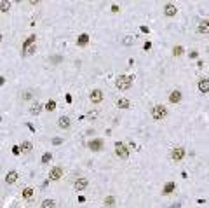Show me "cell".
<instances>
[{
    "mask_svg": "<svg viewBox=\"0 0 209 208\" xmlns=\"http://www.w3.org/2000/svg\"><path fill=\"white\" fill-rule=\"evenodd\" d=\"M124 44L125 46H131V44H134V39H132L131 35H127V37H124Z\"/></svg>",
    "mask_w": 209,
    "mask_h": 208,
    "instance_id": "obj_28",
    "label": "cell"
},
{
    "mask_svg": "<svg viewBox=\"0 0 209 208\" xmlns=\"http://www.w3.org/2000/svg\"><path fill=\"white\" fill-rule=\"evenodd\" d=\"M174 187H176L174 184H169V185L166 187V191H164V194H169V191H171V189H174Z\"/></svg>",
    "mask_w": 209,
    "mask_h": 208,
    "instance_id": "obj_29",
    "label": "cell"
},
{
    "mask_svg": "<svg viewBox=\"0 0 209 208\" xmlns=\"http://www.w3.org/2000/svg\"><path fill=\"white\" fill-rule=\"evenodd\" d=\"M117 107H118V109L127 110V109H131V107H132V103H131V100H129V98H118V100H117Z\"/></svg>",
    "mask_w": 209,
    "mask_h": 208,
    "instance_id": "obj_12",
    "label": "cell"
},
{
    "mask_svg": "<svg viewBox=\"0 0 209 208\" xmlns=\"http://www.w3.org/2000/svg\"><path fill=\"white\" fill-rule=\"evenodd\" d=\"M171 158H173L174 161H181L183 158H185V149H183V147H176V149H173Z\"/></svg>",
    "mask_w": 209,
    "mask_h": 208,
    "instance_id": "obj_9",
    "label": "cell"
},
{
    "mask_svg": "<svg viewBox=\"0 0 209 208\" xmlns=\"http://www.w3.org/2000/svg\"><path fill=\"white\" fill-rule=\"evenodd\" d=\"M23 51H25V54H32V53H35V46H28V47H23Z\"/></svg>",
    "mask_w": 209,
    "mask_h": 208,
    "instance_id": "obj_26",
    "label": "cell"
},
{
    "mask_svg": "<svg viewBox=\"0 0 209 208\" xmlns=\"http://www.w3.org/2000/svg\"><path fill=\"white\" fill-rule=\"evenodd\" d=\"M33 98H35V91L33 89H26V91L21 93V100H23V102H30V100H33Z\"/></svg>",
    "mask_w": 209,
    "mask_h": 208,
    "instance_id": "obj_14",
    "label": "cell"
},
{
    "mask_svg": "<svg viewBox=\"0 0 209 208\" xmlns=\"http://www.w3.org/2000/svg\"><path fill=\"white\" fill-rule=\"evenodd\" d=\"M176 12H178L176 5H173V4H166V5H164V14H166L167 18H173V16H176Z\"/></svg>",
    "mask_w": 209,
    "mask_h": 208,
    "instance_id": "obj_11",
    "label": "cell"
},
{
    "mask_svg": "<svg viewBox=\"0 0 209 208\" xmlns=\"http://www.w3.org/2000/svg\"><path fill=\"white\" fill-rule=\"evenodd\" d=\"M103 203H104V206L106 208H113L115 206V198H113V196H106Z\"/></svg>",
    "mask_w": 209,
    "mask_h": 208,
    "instance_id": "obj_18",
    "label": "cell"
},
{
    "mask_svg": "<svg viewBox=\"0 0 209 208\" xmlns=\"http://www.w3.org/2000/svg\"><path fill=\"white\" fill-rule=\"evenodd\" d=\"M4 81H5V79H4V77H0V86H2V84H4Z\"/></svg>",
    "mask_w": 209,
    "mask_h": 208,
    "instance_id": "obj_34",
    "label": "cell"
},
{
    "mask_svg": "<svg viewBox=\"0 0 209 208\" xmlns=\"http://www.w3.org/2000/svg\"><path fill=\"white\" fill-rule=\"evenodd\" d=\"M49 179L52 182H58L59 179H63V168L61 166H52L49 172Z\"/></svg>",
    "mask_w": 209,
    "mask_h": 208,
    "instance_id": "obj_5",
    "label": "cell"
},
{
    "mask_svg": "<svg viewBox=\"0 0 209 208\" xmlns=\"http://www.w3.org/2000/svg\"><path fill=\"white\" fill-rule=\"evenodd\" d=\"M118 11H120V9H118L117 5H111V12H118Z\"/></svg>",
    "mask_w": 209,
    "mask_h": 208,
    "instance_id": "obj_32",
    "label": "cell"
},
{
    "mask_svg": "<svg viewBox=\"0 0 209 208\" xmlns=\"http://www.w3.org/2000/svg\"><path fill=\"white\" fill-rule=\"evenodd\" d=\"M143 47H145V49H150V47H152V44H150V42H145V46H143Z\"/></svg>",
    "mask_w": 209,
    "mask_h": 208,
    "instance_id": "obj_33",
    "label": "cell"
},
{
    "mask_svg": "<svg viewBox=\"0 0 209 208\" xmlns=\"http://www.w3.org/2000/svg\"><path fill=\"white\" fill-rule=\"evenodd\" d=\"M19 149H21V151H23L25 154H30L32 151H33V144H32L30 140H25V142L21 144V147H19Z\"/></svg>",
    "mask_w": 209,
    "mask_h": 208,
    "instance_id": "obj_16",
    "label": "cell"
},
{
    "mask_svg": "<svg viewBox=\"0 0 209 208\" xmlns=\"http://www.w3.org/2000/svg\"><path fill=\"white\" fill-rule=\"evenodd\" d=\"M33 192H35V191L32 187H26L25 191H23V198H25V199H30V198L33 196Z\"/></svg>",
    "mask_w": 209,
    "mask_h": 208,
    "instance_id": "obj_22",
    "label": "cell"
},
{
    "mask_svg": "<svg viewBox=\"0 0 209 208\" xmlns=\"http://www.w3.org/2000/svg\"><path fill=\"white\" fill-rule=\"evenodd\" d=\"M115 154H117V158H120V159H127V158H129V149H127L122 142H117V144H115Z\"/></svg>",
    "mask_w": 209,
    "mask_h": 208,
    "instance_id": "obj_3",
    "label": "cell"
},
{
    "mask_svg": "<svg viewBox=\"0 0 209 208\" xmlns=\"http://www.w3.org/2000/svg\"><path fill=\"white\" fill-rule=\"evenodd\" d=\"M173 54L174 56H181V54H183V47H181V46H176V47H173Z\"/></svg>",
    "mask_w": 209,
    "mask_h": 208,
    "instance_id": "obj_25",
    "label": "cell"
},
{
    "mask_svg": "<svg viewBox=\"0 0 209 208\" xmlns=\"http://www.w3.org/2000/svg\"><path fill=\"white\" fill-rule=\"evenodd\" d=\"M152 117L155 119V121H162V119L167 117V109L164 107V105H155L152 109Z\"/></svg>",
    "mask_w": 209,
    "mask_h": 208,
    "instance_id": "obj_2",
    "label": "cell"
},
{
    "mask_svg": "<svg viewBox=\"0 0 209 208\" xmlns=\"http://www.w3.org/2000/svg\"><path fill=\"white\" fill-rule=\"evenodd\" d=\"M87 42H89V35H80V37H78V46H85V44H87Z\"/></svg>",
    "mask_w": 209,
    "mask_h": 208,
    "instance_id": "obj_24",
    "label": "cell"
},
{
    "mask_svg": "<svg viewBox=\"0 0 209 208\" xmlns=\"http://www.w3.org/2000/svg\"><path fill=\"white\" fill-rule=\"evenodd\" d=\"M89 100L92 102V103H101L104 100V93L101 89H92L89 93Z\"/></svg>",
    "mask_w": 209,
    "mask_h": 208,
    "instance_id": "obj_4",
    "label": "cell"
},
{
    "mask_svg": "<svg viewBox=\"0 0 209 208\" xmlns=\"http://www.w3.org/2000/svg\"><path fill=\"white\" fill-rule=\"evenodd\" d=\"M199 91H201L202 95H207V91H209V81L207 79H201V81H199Z\"/></svg>",
    "mask_w": 209,
    "mask_h": 208,
    "instance_id": "obj_13",
    "label": "cell"
},
{
    "mask_svg": "<svg viewBox=\"0 0 209 208\" xmlns=\"http://www.w3.org/2000/svg\"><path fill=\"white\" fill-rule=\"evenodd\" d=\"M54 109H56V102L54 100H51V102L45 105V110H54Z\"/></svg>",
    "mask_w": 209,
    "mask_h": 208,
    "instance_id": "obj_27",
    "label": "cell"
},
{
    "mask_svg": "<svg viewBox=\"0 0 209 208\" xmlns=\"http://www.w3.org/2000/svg\"><path fill=\"white\" fill-rule=\"evenodd\" d=\"M40 206L42 208H54L56 206V201H54V199H44Z\"/></svg>",
    "mask_w": 209,
    "mask_h": 208,
    "instance_id": "obj_20",
    "label": "cell"
},
{
    "mask_svg": "<svg viewBox=\"0 0 209 208\" xmlns=\"http://www.w3.org/2000/svg\"><path fill=\"white\" fill-rule=\"evenodd\" d=\"M87 145H89L91 151H94V152H99V151L103 149V140H101V138H94V140H91Z\"/></svg>",
    "mask_w": 209,
    "mask_h": 208,
    "instance_id": "obj_7",
    "label": "cell"
},
{
    "mask_svg": "<svg viewBox=\"0 0 209 208\" xmlns=\"http://www.w3.org/2000/svg\"><path fill=\"white\" fill-rule=\"evenodd\" d=\"M18 179H19L18 172H16V170H11V172L7 173V177H5V184L12 185V184H16V180H18Z\"/></svg>",
    "mask_w": 209,
    "mask_h": 208,
    "instance_id": "obj_10",
    "label": "cell"
},
{
    "mask_svg": "<svg viewBox=\"0 0 209 208\" xmlns=\"http://www.w3.org/2000/svg\"><path fill=\"white\" fill-rule=\"evenodd\" d=\"M70 126H71V119L68 116H61V117L58 119V128H61V130H68Z\"/></svg>",
    "mask_w": 209,
    "mask_h": 208,
    "instance_id": "obj_8",
    "label": "cell"
},
{
    "mask_svg": "<svg viewBox=\"0 0 209 208\" xmlns=\"http://www.w3.org/2000/svg\"><path fill=\"white\" fill-rule=\"evenodd\" d=\"M132 81H134V77H129V75H118L115 79V86H117V89L120 91H127L131 88Z\"/></svg>",
    "mask_w": 209,
    "mask_h": 208,
    "instance_id": "obj_1",
    "label": "cell"
},
{
    "mask_svg": "<svg viewBox=\"0 0 209 208\" xmlns=\"http://www.w3.org/2000/svg\"><path fill=\"white\" fill-rule=\"evenodd\" d=\"M52 144H54V145H59V144H63V140L61 138H54L52 140Z\"/></svg>",
    "mask_w": 209,
    "mask_h": 208,
    "instance_id": "obj_30",
    "label": "cell"
},
{
    "mask_svg": "<svg viewBox=\"0 0 209 208\" xmlns=\"http://www.w3.org/2000/svg\"><path fill=\"white\" fill-rule=\"evenodd\" d=\"M11 9V2H7V0H2L0 2V12H7Z\"/></svg>",
    "mask_w": 209,
    "mask_h": 208,
    "instance_id": "obj_21",
    "label": "cell"
},
{
    "mask_svg": "<svg viewBox=\"0 0 209 208\" xmlns=\"http://www.w3.org/2000/svg\"><path fill=\"white\" fill-rule=\"evenodd\" d=\"M197 30H199V33H207L209 32V26H207V21H202L201 25H199V28H197Z\"/></svg>",
    "mask_w": 209,
    "mask_h": 208,
    "instance_id": "obj_19",
    "label": "cell"
},
{
    "mask_svg": "<svg viewBox=\"0 0 209 208\" xmlns=\"http://www.w3.org/2000/svg\"><path fill=\"white\" fill-rule=\"evenodd\" d=\"M169 102L171 103H178V102H181V91L174 89L171 95H169Z\"/></svg>",
    "mask_w": 209,
    "mask_h": 208,
    "instance_id": "obj_17",
    "label": "cell"
},
{
    "mask_svg": "<svg viewBox=\"0 0 209 208\" xmlns=\"http://www.w3.org/2000/svg\"><path fill=\"white\" fill-rule=\"evenodd\" d=\"M51 159H52V154L51 152H45L44 156H42V165H47V163H51Z\"/></svg>",
    "mask_w": 209,
    "mask_h": 208,
    "instance_id": "obj_23",
    "label": "cell"
},
{
    "mask_svg": "<svg viewBox=\"0 0 209 208\" xmlns=\"http://www.w3.org/2000/svg\"><path fill=\"white\" fill-rule=\"evenodd\" d=\"M12 152H14V154H19V145H14Z\"/></svg>",
    "mask_w": 209,
    "mask_h": 208,
    "instance_id": "obj_31",
    "label": "cell"
},
{
    "mask_svg": "<svg viewBox=\"0 0 209 208\" xmlns=\"http://www.w3.org/2000/svg\"><path fill=\"white\" fill-rule=\"evenodd\" d=\"M87 185H89V180H87L85 177H80V179H77L75 184H73V187H75L77 192H80V191H84V189H87Z\"/></svg>",
    "mask_w": 209,
    "mask_h": 208,
    "instance_id": "obj_6",
    "label": "cell"
},
{
    "mask_svg": "<svg viewBox=\"0 0 209 208\" xmlns=\"http://www.w3.org/2000/svg\"><path fill=\"white\" fill-rule=\"evenodd\" d=\"M42 110H44V107H42V103H38V102H35V103L30 107V114H32V116H38Z\"/></svg>",
    "mask_w": 209,
    "mask_h": 208,
    "instance_id": "obj_15",
    "label": "cell"
}]
</instances>
